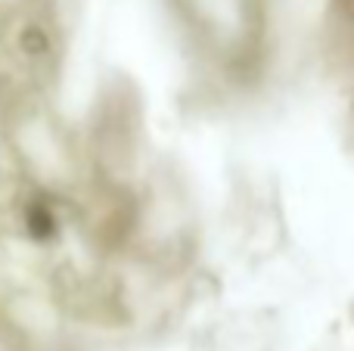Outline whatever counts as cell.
Here are the masks:
<instances>
[{
	"label": "cell",
	"instance_id": "cell-1",
	"mask_svg": "<svg viewBox=\"0 0 354 351\" xmlns=\"http://www.w3.org/2000/svg\"><path fill=\"white\" fill-rule=\"evenodd\" d=\"M25 227H28V234L35 236L37 243H47L56 236V227H59V224H56V215L50 205L31 202L28 211H25Z\"/></svg>",
	"mask_w": 354,
	"mask_h": 351
}]
</instances>
